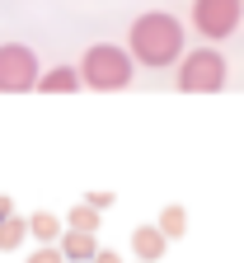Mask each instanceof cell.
Masks as SVG:
<instances>
[{
    "instance_id": "4fadbf2b",
    "label": "cell",
    "mask_w": 244,
    "mask_h": 263,
    "mask_svg": "<svg viewBox=\"0 0 244 263\" xmlns=\"http://www.w3.org/2000/svg\"><path fill=\"white\" fill-rule=\"evenodd\" d=\"M24 263H66V254H61V245H38Z\"/></svg>"
},
{
    "instance_id": "30bf717a",
    "label": "cell",
    "mask_w": 244,
    "mask_h": 263,
    "mask_svg": "<svg viewBox=\"0 0 244 263\" xmlns=\"http://www.w3.org/2000/svg\"><path fill=\"white\" fill-rule=\"evenodd\" d=\"M28 226H33V240H43V245H57V240L66 235L61 216H52V212H33V216H28Z\"/></svg>"
},
{
    "instance_id": "7a4b0ae2",
    "label": "cell",
    "mask_w": 244,
    "mask_h": 263,
    "mask_svg": "<svg viewBox=\"0 0 244 263\" xmlns=\"http://www.w3.org/2000/svg\"><path fill=\"white\" fill-rule=\"evenodd\" d=\"M80 76H85V85L99 89V94H118V89H127L132 76H136V57H132V47H118V43H94V47H85V57H80Z\"/></svg>"
},
{
    "instance_id": "9c48e42d",
    "label": "cell",
    "mask_w": 244,
    "mask_h": 263,
    "mask_svg": "<svg viewBox=\"0 0 244 263\" xmlns=\"http://www.w3.org/2000/svg\"><path fill=\"white\" fill-rule=\"evenodd\" d=\"M33 235V226H28V216H10V221H0V254H14V249H24V240Z\"/></svg>"
},
{
    "instance_id": "52a82bcc",
    "label": "cell",
    "mask_w": 244,
    "mask_h": 263,
    "mask_svg": "<svg viewBox=\"0 0 244 263\" xmlns=\"http://www.w3.org/2000/svg\"><path fill=\"white\" fill-rule=\"evenodd\" d=\"M57 245H61L66 263H94L99 258V235H89V230H66Z\"/></svg>"
},
{
    "instance_id": "6da1fadb",
    "label": "cell",
    "mask_w": 244,
    "mask_h": 263,
    "mask_svg": "<svg viewBox=\"0 0 244 263\" xmlns=\"http://www.w3.org/2000/svg\"><path fill=\"white\" fill-rule=\"evenodd\" d=\"M127 47L136 57V66H151V71H164V66L183 61V24L169 10H146L136 14L127 28Z\"/></svg>"
},
{
    "instance_id": "5bb4252c",
    "label": "cell",
    "mask_w": 244,
    "mask_h": 263,
    "mask_svg": "<svg viewBox=\"0 0 244 263\" xmlns=\"http://www.w3.org/2000/svg\"><path fill=\"white\" fill-rule=\"evenodd\" d=\"M85 202H89V207H99V212H108L118 197H113V193H85Z\"/></svg>"
},
{
    "instance_id": "2e32d148",
    "label": "cell",
    "mask_w": 244,
    "mask_h": 263,
    "mask_svg": "<svg viewBox=\"0 0 244 263\" xmlns=\"http://www.w3.org/2000/svg\"><path fill=\"white\" fill-rule=\"evenodd\" d=\"M94 263H122V258H118L113 249H99V258H94Z\"/></svg>"
},
{
    "instance_id": "e0dca14e",
    "label": "cell",
    "mask_w": 244,
    "mask_h": 263,
    "mask_svg": "<svg viewBox=\"0 0 244 263\" xmlns=\"http://www.w3.org/2000/svg\"><path fill=\"white\" fill-rule=\"evenodd\" d=\"M136 263H146V258H136Z\"/></svg>"
},
{
    "instance_id": "277c9868",
    "label": "cell",
    "mask_w": 244,
    "mask_h": 263,
    "mask_svg": "<svg viewBox=\"0 0 244 263\" xmlns=\"http://www.w3.org/2000/svg\"><path fill=\"white\" fill-rule=\"evenodd\" d=\"M43 80V61L28 43H0V94H28Z\"/></svg>"
},
{
    "instance_id": "9a60e30c",
    "label": "cell",
    "mask_w": 244,
    "mask_h": 263,
    "mask_svg": "<svg viewBox=\"0 0 244 263\" xmlns=\"http://www.w3.org/2000/svg\"><path fill=\"white\" fill-rule=\"evenodd\" d=\"M10 216H14V202H10L5 193H0V221H10Z\"/></svg>"
},
{
    "instance_id": "8992f818",
    "label": "cell",
    "mask_w": 244,
    "mask_h": 263,
    "mask_svg": "<svg viewBox=\"0 0 244 263\" xmlns=\"http://www.w3.org/2000/svg\"><path fill=\"white\" fill-rule=\"evenodd\" d=\"M164 245H169V235H164L160 226H136L132 230V254L146 258V263H160L164 258Z\"/></svg>"
},
{
    "instance_id": "7c38bea8",
    "label": "cell",
    "mask_w": 244,
    "mask_h": 263,
    "mask_svg": "<svg viewBox=\"0 0 244 263\" xmlns=\"http://www.w3.org/2000/svg\"><path fill=\"white\" fill-rule=\"evenodd\" d=\"M99 207H89V202H80V207H71V216H66V230H89V235H99Z\"/></svg>"
},
{
    "instance_id": "3957f363",
    "label": "cell",
    "mask_w": 244,
    "mask_h": 263,
    "mask_svg": "<svg viewBox=\"0 0 244 263\" xmlns=\"http://www.w3.org/2000/svg\"><path fill=\"white\" fill-rule=\"evenodd\" d=\"M230 80V66L216 47H193L179 61V89L183 94H221Z\"/></svg>"
},
{
    "instance_id": "8fae6325",
    "label": "cell",
    "mask_w": 244,
    "mask_h": 263,
    "mask_svg": "<svg viewBox=\"0 0 244 263\" xmlns=\"http://www.w3.org/2000/svg\"><path fill=\"white\" fill-rule=\"evenodd\" d=\"M155 226L164 230L169 240H183V235H188V207H179V202H169V207L160 212V221H155Z\"/></svg>"
},
{
    "instance_id": "ba28073f",
    "label": "cell",
    "mask_w": 244,
    "mask_h": 263,
    "mask_svg": "<svg viewBox=\"0 0 244 263\" xmlns=\"http://www.w3.org/2000/svg\"><path fill=\"white\" fill-rule=\"evenodd\" d=\"M80 85H85L80 66H52V71H43V80H38V94H76Z\"/></svg>"
},
{
    "instance_id": "5b68a950",
    "label": "cell",
    "mask_w": 244,
    "mask_h": 263,
    "mask_svg": "<svg viewBox=\"0 0 244 263\" xmlns=\"http://www.w3.org/2000/svg\"><path fill=\"white\" fill-rule=\"evenodd\" d=\"M244 19V0H193V28L207 43H226Z\"/></svg>"
}]
</instances>
